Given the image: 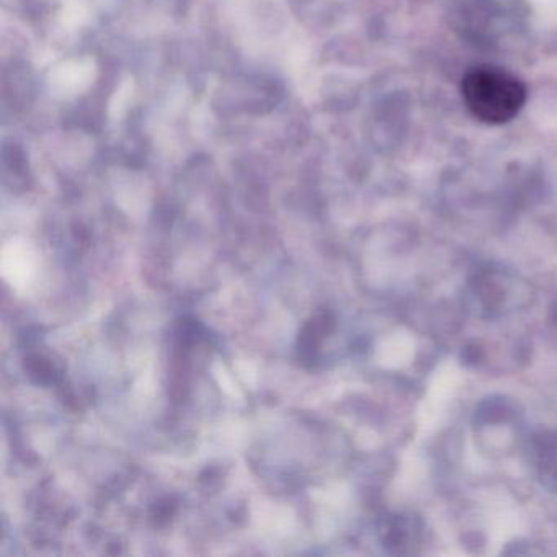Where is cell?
Masks as SVG:
<instances>
[{"label":"cell","mask_w":557,"mask_h":557,"mask_svg":"<svg viewBox=\"0 0 557 557\" xmlns=\"http://www.w3.org/2000/svg\"><path fill=\"white\" fill-rule=\"evenodd\" d=\"M528 286L500 270H481L469 283L472 309L481 318H497L527 305Z\"/></svg>","instance_id":"2"},{"label":"cell","mask_w":557,"mask_h":557,"mask_svg":"<svg viewBox=\"0 0 557 557\" xmlns=\"http://www.w3.org/2000/svg\"><path fill=\"white\" fill-rule=\"evenodd\" d=\"M534 456L544 487L557 492V432L541 433L534 440Z\"/></svg>","instance_id":"3"},{"label":"cell","mask_w":557,"mask_h":557,"mask_svg":"<svg viewBox=\"0 0 557 557\" xmlns=\"http://www.w3.org/2000/svg\"><path fill=\"white\" fill-rule=\"evenodd\" d=\"M462 99L469 112L487 125H504L523 109L527 87L498 67H474L462 79Z\"/></svg>","instance_id":"1"},{"label":"cell","mask_w":557,"mask_h":557,"mask_svg":"<svg viewBox=\"0 0 557 557\" xmlns=\"http://www.w3.org/2000/svg\"><path fill=\"white\" fill-rule=\"evenodd\" d=\"M419 536L420 527L417 520L410 517H397L387 524V530L384 531V543L400 550L403 547H409L410 544L416 543Z\"/></svg>","instance_id":"4"}]
</instances>
